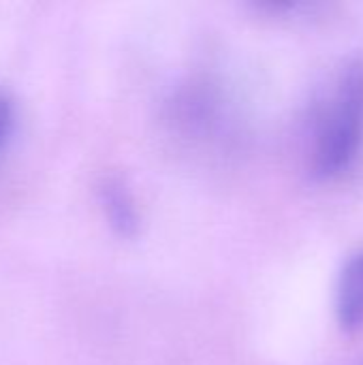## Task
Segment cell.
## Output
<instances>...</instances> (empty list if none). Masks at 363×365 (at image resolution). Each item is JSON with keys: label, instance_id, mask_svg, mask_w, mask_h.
I'll return each instance as SVG.
<instances>
[{"label": "cell", "instance_id": "6da1fadb", "mask_svg": "<svg viewBox=\"0 0 363 365\" xmlns=\"http://www.w3.org/2000/svg\"><path fill=\"white\" fill-rule=\"evenodd\" d=\"M363 145V60L342 66L325 101L312 143V169L323 180L347 173Z\"/></svg>", "mask_w": 363, "mask_h": 365}, {"label": "cell", "instance_id": "7a4b0ae2", "mask_svg": "<svg viewBox=\"0 0 363 365\" xmlns=\"http://www.w3.org/2000/svg\"><path fill=\"white\" fill-rule=\"evenodd\" d=\"M336 321L344 331H357L363 327V252L351 257L336 284Z\"/></svg>", "mask_w": 363, "mask_h": 365}, {"label": "cell", "instance_id": "3957f363", "mask_svg": "<svg viewBox=\"0 0 363 365\" xmlns=\"http://www.w3.org/2000/svg\"><path fill=\"white\" fill-rule=\"evenodd\" d=\"M101 205L107 216V222L111 229L124 237H131L137 233L139 227V214L133 201V195L118 178H105L98 186Z\"/></svg>", "mask_w": 363, "mask_h": 365}, {"label": "cell", "instance_id": "277c9868", "mask_svg": "<svg viewBox=\"0 0 363 365\" xmlns=\"http://www.w3.org/2000/svg\"><path fill=\"white\" fill-rule=\"evenodd\" d=\"M11 124H13V101L9 98V94L0 92V148L6 141Z\"/></svg>", "mask_w": 363, "mask_h": 365}]
</instances>
